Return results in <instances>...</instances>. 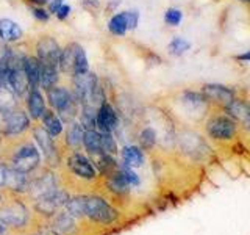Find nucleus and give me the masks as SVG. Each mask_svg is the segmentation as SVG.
<instances>
[{
  "label": "nucleus",
  "instance_id": "obj_42",
  "mask_svg": "<svg viewBox=\"0 0 250 235\" xmlns=\"http://www.w3.org/2000/svg\"><path fill=\"white\" fill-rule=\"evenodd\" d=\"M234 60H238V61H242V63H250V50L244 52V53H239L234 57Z\"/></svg>",
  "mask_w": 250,
  "mask_h": 235
},
{
  "label": "nucleus",
  "instance_id": "obj_22",
  "mask_svg": "<svg viewBox=\"0 0 250 235\" xmlns=\"http://www.w3.org/2000/svg\"><path fill=\"white\" fill-rule=\"evenodd\" d=\"M10 83H0V112L2 113H10L14 107V91L11 86L8 88Z\"/></svg>",
  "mask_w": 250,
  "mask_h": 235
},
{
  "label": "nucleus",
  "instance_id": "obj_34",
  "mask_svg": "<svg viewBox=\"0 0 250 235\" xmlns=\"http://www.w3.org/2000/svg\"><path fill=\"white\" fill-rule=\"evenodd\" d=\"M182 19H183V13L180 11L178 8H169L166 14H164V21H166L167 25H172V27L178 25V24L182 22Z\"/></svg>",
  "mask_w": 250,
  "mask_h": 235
},
{
  "label": "nucleus",
  "instance_id": "obj_44",
  "mask_svg": "<svg viewBox=\"0 0 250 235\" xmlns=\"http://www.w3.org/2000/svg\"><path fill=\"white\" fill-rule=\"evenodd\" d=\"M41 235H58V232L55 229H44L41 231Z\"/></svg>",
  "mask_w": 250,
  "mask_h": 235
},
{
  "label": "nucleus",
  "instance_id": "obj_12",
  "mask_svg": "<svg viewBox=\"0 0 250 235\" xmlns=\"http://www.w3.org/2000/svg\"><path fill=\"white\" fill-rule=\"evenodd\" d=\"M82 50H83L82 46L77 44V43L69 44L64 50H61L58 66L61 68L62 72H74V66H75L77 57H78V53H80Z\"/></svg>",
  "mask_w": 250,
  "mask_h": 235
},
{
  "label": "nucleus",
  "instance_id": "obj_11",
  "mask_svg": "<svg viewBox=\"0 0 250 235\" xmlns=\"http://www.w3.org/2000/svg\"><path fill=\"white\" fill-rule=\"evenodd\" d=\"M116 125H117V116L113 107L104 102L97 110V127L102 132H111L113 129H116Z\"/></svg>",
  "mask_w": 250,
  "mask_h": 235
},
{
  "label": "nucleus",
  "instance_id": "obj_29",
  "mask_svg": "<svg viewBox=\"0 0 250 235\" xmlns=\"http://www.w3.org/2000/svg\"><path fill=\"white\" fill-rule=\"evenodd\" d=\"M67 143L70 146H78L80 143H83V127L80 124L74 122L70 125L69 133H67Z\"/></svg>",
  "mask_w": 250,
  "mask_h": 235
},
{
  "label": "nucleus",
  "instance_id": "obj_33",
  "mask_svg": "<svg viewBox=\"0 0 250 235\" xmlns=\"http://www.w3.org/2000/svg\"><path fill=\"white\" fill-rule=\"evenodd\" d=\"M102 135V151L106 154H116L117 147H116V141L111 137V132H104Z\"/></svg>",
  "mask_w": 250,
  "mask_h": 235
},
{
  "label": "nucleus",
  "instance_id": "obj_38",
  "mask_svg": "<svg viewBox=\"0 0 250 235\" xmlns=\"http://www.w3.org/2000/svg\"><path fill=\"white\" fill-rule=\"evenodd\" d=\"M33 16H35L36 19H39V21H47V19H49V14H47V11L42 10V8H35Z\"/></svg>",
  "mask_w": 250,
  "mask_h": 235
},
{
  "label": "nucleus",
  "instance_id": "obj_36",
  "mask_svg": "<svg viewBox=\"0 0 250 235\" xmlns=\"http://www.w3.org/2000/svg\"><path fill=\"white\" fill-rule=\"evenodd\" d=\"M124 18H125V22H127L128 30L136 28L138 21H139V14L136 11H124Z\"/></svg>",
  "mask_w": 250,
  "mask_h": 235
},
{
  "label": "nucleus",
  "instance_id": "obj_43",
  "mask_svg": "<svg viewBox=\"0 0 250 235\" xmlns=\"http://www.w3.org/2000/svg\"><path fill=\"white\" fill-rule=\"evenodd\" d=\"M83 5L84 6H94V8H97L99 6V2H97V0H83Z\"/></svg>",
  "mask_w": 250,
  "mask_h": 235
},
{
  "label": "nucleus",
  "instance_id": "obj_27",
  "mask_svg": "<svg viewBox=\"0 0 250 235\" xmlns=\"http://www.w3.org/2000/svg\"><path fill=\"white\" fill-rule=\"evenodd\" d=\"M84 204H86V196H77V198L67 199L66 209L67 213L72 216H83L84 215Z\"/></svg>",
  "mask_w": 250,
  "mask_h": 235
},
{
  "label": "nucleus",
  "instance_id": "obj_47",
  "mask_svg": "<svg viewBox=\"0 0 250 235\" xmlns=\"http://www.w3.org/2000/svg\"><path fill=\"white\" fill-rule=\"evenodd\" d=\"M241 2H246V3H250V0H241Z\"/></svg>",
  "mask_w": 250,
  "mask_h": 235
},
{
  "label": "nucleus",
  "instance_id": "obj_21",
  "mask_svg": "<svg viewBox=\"0 0 250 235\" xmlns=\"http://www.w3.org/2000/svg\"><path fill=\"white\" fill-rule=\"evenodd\" d=\"M42 122H44V129L50 133V135L57 137L62 132V124L61 119H58V116L55 115L50 110H44L42 113Z\"/></svg>",
  "mask_w": 250,
  "mask_h": 235
},
{
  "label": "nucleus",
  "instance_id": "obj_10",
  "mask_svg": "<svg viewBox=\"0 0 250 235\" xmlns=\"http://www.w3.org/2000/svg\"><path fill=\"white\" fill-rule=\"evenodd\" d=\"M67 164L77 176L84 177V179H94V177H96V169L92 168L91 162L86 159V157L80 155V154H75L72 157H69Z\"/></svg>",
  "mask_w": 250,
  "mask_h": 235
},
{
  "label": "nucleus",
  "instance_id": "obj_7",
  "mask_svg": "<svg viewBox=\"0 0 250 235\" xmlns=\"http://www.w3.org/2000/svg\"><path fill=\"white\" fill-rule=\"evenodd\" d=\"M67 199H69V196H67L66 191L55 190L53 193L44 196V198H41V199H38V202H36V210H38L41 215L50 216V215H53L58 209L64 207V206H66V202H67Z\"/></svg>",
  "mask_w": 250,
  "mask_h": 235
},
{
  "label": "nucleus",
  "instance_id": "obj_37",
  "mask_svg": "<svg viewBox=\"0 0 250 235\" xmlns=\"http://www.w3.org/2000/svg\"><path fill=\"white\" fill-rule=\"evenodd\" d=\"M121 171H122L124 177L127 179L128 185H139V179H138V176L135 174V171H131L130 168H122Z\"/></svg>",
  "mask_w": 250,
  "mask_h": 235
},
{
  "label": "nucleus",
  "instance_id": "obj_26",
  "mask_svg": "<svg viewBox=\"0 0 250 235\" xmlns=\"http://www.w3.org/2000/svg\"><path fill=\"white\" fill-rule=\"evenodd\" d=\"M82 122H83V127L86 130H96V127H97V110H96V107L83 105Z\"/></svg>",
  "mask_w": 250,
  "mask_h": 235
},
{
  "label": "nucleus",
  "instance_id": "obj_15",
  "mask_svg": "<svg viewBox=\"0 0 250 235\" xmlns=\"http://www.w3.org/2000/svg\"><path fill=\"white\" fill-rule=\"evenodd\" d=\"M47 97H49L50 105L53 108H57L58 112H61L69 104L72 96H70L67 90L61 88V86H50V88H47Z\"/></svg>",
  "mask_w": 250,
  "mask_h": 235
},
{
  "label": "nucleus",
  "instance_id": "obj_35",
  "mask_svg": "<svg viewBox=\"0 0 250 235\" xmlns=\"http://www.w3.org/2000/svg\"><path fill=\"white\" fill-rule=\"evenodd\" d=\"M83 72H88V60H86L84 50H82L80 53H78L77 61H75V66H74V75L83 74Z\"/></svg>",
  "mask_w": 250,
  "mask_h": 235
},
{
  "label": "nucleus",
  "instance_id": "obj_39",
  "mask_svg": "<svg viewBox=\"0 0 250 235\" xmlns=\"http://www.w3.org/2000/svg\"><path fill=\"white\" fill-rule=\"evenodd\" d=\"M69 13H70V6H67V5L62 3L61 8L57 11V16H58V19H66L67 16H69Z\"/></svg>",
  "mask_w": 250,
  "mask_h": 235
},
{
  "label": "nucleus",
  "instance_id": "obj_41",
  "mask_svg": "<svg viewBox=\"0 0 250 235\" xmlns=\"http://www.w3.org/2000/svg\"><path fill=\"white\" fill-rule=\"evenodd\" d=\"M6 172H8V168L5 164H0V187H3L6 182Z\"/></svg>",
  "mask_w": 250,
  "mask_h": 235
},
{
  "label": "nucleus",
  "instance_id": "obj_4",
  "mask_svg": "<svg viewBox=\"0 0 250 235\" xmlns=\"http://www.w3.org/2000/svg\"><path fill=\"white\" fill-rule=\"evenodd\" d=\"M38 50V60L42 63V65L47 66H58L60 61V55H61V49L58 43L55 41L50 36H44L39 39V43L36 46Z\"/></svg>",
  "mask_w": 250,
  "mask_h": 235
},
{
  "label": "nucleus",
  "instance_id": "obj_17",
  "mask_svg": "<svg viewBox=\"0 0 250 235\" xmlns=\"http://www.w3.org/2000/svg\"><path fill=\"white\" fill-rule=\"evenodd\" d=\"M22 36V30L16 22L10 21V19H2L0 21V38L3 41H18Z\"/></svg>",
  "mask_w": 250,
  "mask_h": 235
},
{
  "label": "nucleus",
  "instance_id": "obj_1",
  "mask_svg": "<svg viewBox=\"0 0 250 235\" xmlns=\"http://www.w3.org/2000/svg\"><path fill=\"white\" fill-rule=\"evenodd\" d=\"M238 132V124L227 113L211 116L207 122V133L216 141H230Z\"/></svg>",
  "mask_w": 250,
  "mask_h": 235
},
{
  "label": "nucleus",
  "instance_id": "obj_20",
  "mask_svg": "<svg viewBox=\"0 0 250 235\" xmlns=\"http://www.w3.org/2000/svg\"><path fill=\"white\" fill-rule=\"evenodd\" d=\"M28 110L35 119L41 118L44 113V99L41 96V93H39L36 88H31V91L28 94Z\"/></svg>",
  "mask_w": 250,
  "mask_h": 235
},
{
  "label": "nucleus",
  "instance_id": "obj_18",
  "mask_svg": "<svg viewBox=\"0 0 250 235\" xmlns=\"http://www.w3.org/2000/svg\"><path fill=\"white\" fill-rule=\"evenodd\" d=\"M23 69L28 77V83L31 88H36L39 85V74H41V61L38 58H25L23 60Z\"/></svg>",
  "mask_w": 250,
  "mask_h": 235
},
{
  "label": "nucleus",
  "instance_id": "obj_23",
  "mask_svg": "<svg viewBox=\"0 0 250 235\" xmlns=\"http://www.w3.org/2000/svg\"><path fill=\"white\" fill-rule=\"evenodd\" d=\"M83 144L86 151L91 154H96L102 151V135L96 130H86L83 133Z\"/></svg>",
  "mask_w": 250,
  "mask_h": 235
},
{
  "label": "nucleus",
  "instance_id": "obj_24",
  "mask_svg": "<svg viewBox=\"0 0 250 235\" xmlns=\"http://www.w3.org/2000/svg\"><path fill=\"white\" fill-rule=\"evenodd\" d=\"M74 216L64 212V213H60L57 218L53 219V229L60 232V234H67L70 231H74Z\"/></svg>",
  "mask_w": 250,
  "mask_h": 235
},
{
  "label": "nucleus",
  "instance_id": "obj_40",
  "mask_svg": "<svg viewBox=\"0 0 250 235\" xmlns=\"http://www.w3.org/2000/svg\"><path fill=\"white\" fill-rule=\"evenodd\" d=\"M61 5H62V0H52V2H50V6H49L50 13H55V14H57V11L61 8Z\"/></svg>",
  "mask_w": 250,
  "mask_h": 235
},
{
  "label": "nucleus",
  "instance_id": "obj_5",
  "mask_svg": "<svg viewBox=\"0 0 250 235\" xmlns=\"http://www.w3.org/2000/svg\"><path fill=\"white\" fill-rule=\"evenodd\" d=\"M224 110L239 127L250 130V102L249 100L234 97Z\"/></svg>",
  "mask_w": 250,
  "mask_h": 235
},
{
  "label": "nucleus",
  "instance_id": "obj_19",
  "mask_svg": "<svg viewBox=\"0 0 250 235\" xmlns=\"http://www.w3.org/2000/svg\"><path fill=\"white\" fill-rule=\"evenodd\" d=\"M122 159L125 164L136 168L144 163V154L136 146H127V147H124V151H122Z\"/></svg>",
  "mask_w": 250,
  "mask_h": 235
},
{
  "label": "nucleus",
  "instance_id": "obj_32",
  "mask_svg": "<svg viewBox=\"0 0 250 235\" xmlns=\"http://www.w3.org/2000/svg\"><path fill=\"white\" fill-rule=\"evenodd\" d=\"M109 185H111V188L114 191H125L127 190V187H130L128 185V182H127V179L124 177V174H122V171L119 169L117 172H114V174L111 176V179H109Z\"/></svg>",
  "mask_w": 250,
  "mask_h": 235
},
{
  "label": "nucleus",
  "instance_id": "obj_13",
  "mask_svg": "<svg viewBox=\"0 0 250 235\" xmlns=\"http://www.w3.org/2000/svg\"><path fill=\"white\" fill-rule=\"evenodd\" d=\"M28 127V116L23 112H10L5 119V132L10 135H18Z\"/></svg>",
  "mask_w": 250,
  "mask_h": 235
},
{
  "label": "nucleus",
  "instance_id": "obj_31",
  "mask_svg": "<svg viewBox=\"0 0 250 235\" xmlns=\"http://www.w3.org/2000/svg\"><path fill=\"white\" fill-rule=\"evenodd\" d=\"M139 143L141 146H143L144 149H152L156 143V133L153 129L150 127H147L144 129L143 132H141V135H139Z\"/></svg>",
  "mask_w": 250,
  "mask_h": 235
},
{
  "label": "nucleus",
  "instance_id": "obj_9",
  "mask_svg": "<svg viewBox=\"0 0 250 235\" xmlns=\"http://www.w3.org/2000/svg\"><path fill=\"white\" fill-rule=\"evenodd\" d=\"M55 190H57V182H55V177L50 172L42 174L28 185V191L35 199H41L44 196L53 193Z\"/></svg>",
  "mask_w": 250,
  "mask_h": 235
},
{
  "label": "nucleus",
  "instance_id": "obj_6",
  "mask_svg": "<svg viewBox=\"0 0 250 235\" xmlns=\"http://www.w3.org/2000/svg\"><path fill=\"white\" fill-rule=\"evenodd\" d=\"M27 219H28V212L25 206L21 202H14L11 206L0 210V223L5 226L22 227L25 226Z\"/></svg>",
  "mask_w": 250,
  "mask_h": 235
},
{
  "label": "nucleus",
  "instance_id": "obj_3",
  "mask_svg": "<svg viewBox=\"0 0 250 235\" xmlns=\"http://www.w3.org/2000/svg\"><path fill=\"white\" fill-rule=\"evenodd\" d=\"M202 94L207 99V102H211L214 105H221L225 108L230 102L236 97L234 91L230 86H225L221 83H207L202 86Z\"/></svg>",
  "mask_w": 250,
  "mask_h": 235
},
{
  "label": "nucleus",
  "instance_id": "obj_28",
  "mask_svg": "<svg viewBox=\"0 0 250 235\" xmlns=\"http://www.w3.org/2000/svg\"><path fill=\"white\" fill-rule=\"evenodd\" d=\"M108 28L111 31L113 35H117V36H122L125 35V31H127V22H125V18H124V13L121 14H116L111 18L108 24Z\"/></svg>",
  "mask_w": 250,
  "mask_h": 235
},
{
  "label": "nucleus",
  "instance_id": "obj_25",
  "mask_svg": "<svg viewBox=\"0 0 250 235\" xmlns=\"http://www.w3.org/2000/svg\"><path fill=\"white\" fill-rule=\"evenodd\" d=\"M58 80V72H57V66H47L41 63V74H39V83H41L44 88H50Z\"/></svg>",
  "mask_w": 250,
  "mask_h": 235
},
{
  "label": "nucleus",
  "instance_id": "obj_16",
  "mask_svg": "<svg viewBox=\"0 0 250 235\" xmlns=\"http://www.w3.org/2000/svg\"><path fill=\"white\" fill-rule=\"evenodd\" d=\"M5 185H8V188L13 191H25L30 184H28V179L25 176V172L13 168V169H8V172H6Z\"/></svg>",
  "mask_w": 250,
  "mask_h": 235
},
{
  "label": "nucleus",
  "instance_id": "obj_2",
  "mask_svg": "<svg viewBox=\"0 0 250 235\" xmlns=\"http://www.w3.org/2000/svg\"><path fill=\"white\" fill-rule=\"evenodd\" d=\"M84 216H89L99 223H111L117 218V212L111 206H108L102 198H88L86 196Z\"/></svg>",
  "mask_w": 250,
  "mask_h": 235
},
{
  "label": "nucleus",
  "instance_id": "obj_14",
  "mask_svg": "<svg viewBox=\"0 0 250 235\" xmlns=\"http://www.w3.org/2000/svg\"><path fill=\"white\" fill-rule=\"evenodd\" d=\"M35 138L38 141V144L41 146L45 159L50 160L52 163L57 160V152H55V146H53V141L50 138V133L47 132L44 127H38V129H35Z\"/></svg>",
  "mask_w": 250,
  "mask_h": 235
},
{
  "label": "nucleus",
  "instance_id": "obj_30",
  "mask_svg": "<svg viewBox=\"0 0 250 235\" xmlns=\"http://www.w3.org/2000/svg\"><path fill=\"white\" fill-rule=\"evenodd\" d=\"M189 43L186 41V39H183V38H174L170 41V44H169V52L172 53V55H175V57H180V55H183L188 49H189Z\"/></svg>",
  "mask_w": 250,
  "mask_h": 235
},
{
  "label": "nucleus",
  "instance_id": "obj_46",
  "mask_svg": "<svg viewBox=\"0 0 250 235\" xmlns=\"http://www.w3.org/2000/svg\"><path fill=\"white\" fill-rule=\"evenodd\" d=\"M3 232H5V227H3L2 223H0V235H3Z\"/></svg>",
  "mask_w": 250,
  "mask_h": 235
},
{
  "label": "nucleus",
  "instance_id": "obj_45",
  "mask_svg": "<svg viewBox=\"0 0 250 235\" xmlns=\"http://www.w3.org/2000/svg\"><path fill=\"white\" fill-rule=\"evenodd\" d=\"M33 3H38V5H45V3H49L50 0H31Z\"/></svg>",
  "mask_w": 250,
  "mask_h": 235
},
{
  "label": "nucleus",
  "instance_id": "obj_8",
  "mask_svg": "<svg viewBox=\"0 0 250 235\" xmlns=\"http://www.w3.org/2000/svg\"><path fill=\"white\" fill-rule=\"evenodd\" d=\"M13 163H14V169L18 171H22V172H30L33 171L38 163H39V154L38 151L33 147V146H22L18 152H16L14 159H13Z\"/></svg>",
  "mask_w": 250,
  "mask_h": 235
}]
</instances>
